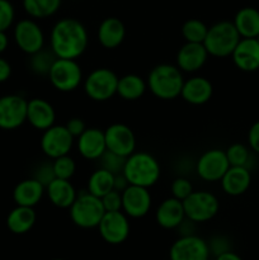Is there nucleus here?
I'll return each mask as SVG.
<instances>
[{"label":"nucleus","mask_w":259,"mask_h":260,"mask_svg":"<svg viewBox=\"0 0 259 260\" xmlns=\"http://www.w3.org/2000/svg\"><path fill=\"white\" fill-rule=\"evenodd\" d=\"M248 142L250 149L256 154H259V121L251 124V127L249 128Z\"/></svg>","instance_id":"nucleus-43"},{"label":"nucleus","mask_w":259,"mask_h":260,"mask_svg":"<svg viewBox=\"0 0 259 260\" xmlns=\"http://www.w3.org/2000/svg\"><path fill=\"white\" fill-rule=\"evenodd\" d=\"M183 80L182 70L178 66L161 63L150 71L147 85L156 98L163 101H172L182 93Z\"/></svg>","instance_id":"nucleus-2"},{"label":"nucleus","mask_w":259,"mask_h":260,"mask_svg":"<svg viewBox=\"0 0 259 260\" xmlns=\"http://www.w3.org/2000/svg\"><path fill=\"white\" fill-rule=\"evenodd\" d=\"M53 260H63V259H53Z\"/></svg>","instance_id":"nucleus-48"},{"label":"nucleus","mask_w":259,"mask_h":260,"mask_svg":"<svg viewBox=\"0 0 259 260\" xmlns=\"http://www.w3.org/2000/svg\"><path fill=\"white\" fill-rule=\"evenodd\" d=\"M28 102L23 96L9 94L0 98V128L15 129L27 121Z\"/></svg>","instance_id":"nucleus-9"},{"label":"nucleus","mask_w":259,"mask_h":260,"mask_svg":"<svg viewBox=\"0 0 259 260\" xmlns=\"http://www.w3.org/2000/svg\"><path fill=\"white\" fill-rule=\"evenodd\" d=\"M155 218H156L157 225L163 229L172 230V229L179 228L182 222H184L185 218L183 202L174 197L167 198L157 207Z\"/></svg>","instance_id":"nucleus-19"},{"label":"nucleus","mask_w":259,"mask_h":260,"mask_svg":"<svg viewBox=\"0 0 259 260\" xmlns=\"http://www.w3.org/2000/svg\"><path fill=\"white\" fill-rule=\"evenodd\" d=\"M66 128L69 129L73 137H79L84 131L86 129L85 123L81 118H78V117H74V118H70L68 121V123L65 124Z\"/></svg>","instance_id":"nucleus-42"},{"label":"nucleus","mask_w":259,"mask_h":260,"mask_svg":"<svg viewBox=\"0 0 259 260\" xmlns=\"http://www.w3.org/2000/svg\"><path fill=\"white\" fill-rule=\"evenodd\" d=\"M88 47V33L79 20H58L51 32V50L58 58L75 60Z\"/></svg>","instance_id":"nucleus-1"},{"label":"nucleus","mask_w":259,"mask_h":260,"mask_svg":"<svg viewBox=\"0 0 259 260\" xmlns=\"http://www.w3.org/2000/svg\"><path fill=\"white\" fill-rule=\"evenodd\" d=\"M61 0H23L25 12L35 18H47L60 7Z\"/></svg>","instance_id":"nucleus-31"},{"label":"nucleus","mask_w":259,"mask_h":260,"mask_svg":"<svg viewBox=\"0 0 259 260\" xmlns=\"http://www.w3.org/2000/svg\"><path fill=\"white\" fill-rule=\"evenodd\" d=\"M14 19V9L8 0H0V32H5Z\"/></svg>","instance_id":"nucleus-39"},{"label":"nucleus","mask_w":259,"mask_h":260,"mask_svg":"<svg viewBox=\"0 0 259 260\" xmlns=\"http://www.w3.org/2000/svg\"><path fill=\"white\" fill-rule=\"evenodd\" d=\"M151 196L147 188L130 184L122 192V210L132 218H141L150 211Z\"/></svg>","instance_id":"nucleus-15"},{"label":"nucleus","mask_w":259,"mask_h":260,"mask_svg":"<svg viewBox=\"0 0 259 260\" xmlns=\"http://www.w3.org/2000/svg\"><path fill=\"white\" fill-rule=\"evenodd\" d=\"M99 159L102 160V168H103V169L108 170L112 174L117 175L123 173V168L124 164H126L127 157L119 156V155L113 154V152L106 150V152H104Z\"/></svg>","instance_id":"nucleus-36"},{"label":"nucleus","mask_w":259,"mask_h":260,"mask_svg":"<svg viewBox=\"0 0 259 260\" xmlns=\"http://www.w3.org/2000/svg\"><path fill=\"white\" fill-rule=\"evenodd\" d=\"M193 192V185L185 178H177L172 184L173 197L179 201H184Z\"/></svg>","instance_id":"nucleus-37"},{"label":"nucleus","mask_w":259,"mask_h":260,"mask_svg":"<svg viewBox=\"0 0 259 260\" xmlns=\"http://www.w3.org/2000/svg\"><path fill=\"white\" fill-rule=\"evenodd\" d=\"M118 76L107 68L95 69L85 79L84 89L86 95L95 102H106L117 94Z\"/></svg>","instance_id":"nucleus-7"},{"label":"nucleus","mask_w":259,"mask_h":260,"mask_svg":"<svg viewBox=\"0 0 259 260\" xmlns=\"http://www.w3.org/2000/svg\"><path fill=\"white\" fill-rule=\"evenodd\" d=\"M230 167H245L249 169V160H250V152L246 146L243 144H234L226 150Z\"/></svg>","instance_id":"nucleus-34"},{"label":"nucleus","mask_w":259,"mask_h":260,"mask_svg":"<svg viewBox=\"0 0 259 260\" xmlns=\"http://www.w3.org/2000/svg\"><path fill=\"white\" fill-rule=\"evenodd\" d=\"M36 215L33 207H24V206H17L9 212L7 217V226L10 233L23 235V234L30 231L35 226Z\"/></svg>","instance_id":"nucleus-27"},{"label":"nucleus","mask_w":259,"mask_h":260,"mask_svg":"<svg viewBox=\"0 0 259 260\" xmlns=\"http://www.w3.org/2000/svg\"><path fill=\"white\" fill-rule=\"evenodd\" d=\"M213 93V86L208 79L202 76H195L189 80L184 81L182 88V98L187 103L193 106H201L207 103Z\"/></svg>","instance_id":"nucleus-21"},{"label":"nucleus","mask_w":259,"mask_h":260,"mask_svg":"<svg viewBox=\"0 0 259 260\" xmlns=\"http://www.w3.org/2000/svg\"><path fill=\"white\" fill-rule=\"evenodd\" d=\"M210 248L203 239L196 235H184L170 248V260H208Z\"/></svg>","instance_id":"nucleus-14"},{"label":"nucleus","mask_w":259,"mask_h":260,"mask_svg":"<svg viewBox=\"0 0 259 260\" xmlns=\"http://www.w3.org/2000/svg\"><path fill=\"white\" fill-rule=\"evenodd\" d=\"M123 175L131 185L149 188L160 178V165L147 152H134L126 159Z\"/></svg>","instance_id":"nucleus-3"},{"label":"nucleus","mask_w":259,"mask_h":260,"mask_svg":"<svg viewBox=\"0 0 259 260\" xmlns=\"http://www.w3.org/2000/svg\"><path fill=\"white\" fill-rule=\"evenodd\" d=\"M46 188H47L48 200L58 208H70L78 196L74 185L66 179L56 178Z\"/></svg>","instance_id":"nucleus-26"},{"label":"nucleus","mask_w":259,"mask_h":260,"mask_svg":"<svg viewBox=\"0 0 259 260\" xmlns=\"http://www.w3.org/2000/svg\"><path fill=\"white\" fill-rule=\"evenodd\" d=\"M104 213L106 210L101 198L89 192L76 196V200L70 207L71 221L81 229L98 228Z\"/></svg>","instance_id":"nucleus-5"},{"label":"nucleus","mask_w":259,"mask_h":260,"mask_svg":"<svg viewBox=\"0 0 259 260\" xmlns=\"http://www.w3.org/2000/svg\"><path fill=\"white\" fill-rule=\"evenodd\" d=\"M112 189H114V174H112L108 170L101 168L95 170L89 178L88 192L95 197L102 198Z\"/></svg>","instance_id":"nucleus-30"},{"label":"nucleus","mask_w":259,"mask_h":260,"mask_svg":"<svg viewBox=\"0 0 259 260\" xmlns=\"http://www.w3.org/2000/svg\"><path fill=\"white\" fill-rule=\"evenodd\" d=\"M45 192V185L41 184L37 179H25L15 185L13 190V200L17 206L35 207L40 203Z\"/></svg>","instance_id":"nucleus-24"},{"label":"nucleus","mask_w":259,"mask_h":260,"mask_svg":"<svg viewBox=\"0 0 259 260\" xmlns=\"http://www.w3.org/2000/svg\"><path fill=\"white\" fill-rule=\"evenodd\" d=\"M32 58H30V69L37 75H48L50 74L51 68H52L53 62L57 60V56L53 53V51H46L40 50L38 52L33 53Z\"/></svg>","instance_id":"nucleus-32"},{"label":"nucleus","mask_w":259,"mask_h":260,"mask_svg":"<svg viewBox=\"0 0 259 260\" xmlns=\"http://www.w3.org/2000/svg\"><path fill=\"white\" fill-rule=\"evenodd\" d=\"M126 28L118 18H107L101 23L98 29V40L104 48L113 50L124 40Z\"/></svg>","instance_id":"nucleus-25"},{"label":"nucleus","mask_w":259,"mask_h":260,"mask_svg":"<svg viewBox=\"0 0 259 260\" xmlns=\"http://www.w3.org/2000/svg\"><path fill=\"white\" fill-rule=\"evenodd\" d=\"M99 234L106 243L118 245L126 241L130 235V222L121 211L106 212L98 225Z\"/></svg>","instance_id":"nucleus-10"},{"label":"nucleus","mask_w":259,"mask_h":260,"mask_svg":"<svg viewBox=\"0 0 259 260\" xmlns=\"http://www.w3.org/2000/svg\"><path fill=\"white\" fill-rule=\"evenodd\" d=\"M208 28L203 22L198 19H189L183 24L182 35L187 42L203 43L207 36Z\"/></svg>","instance_id":"nucleus-33"},{"label":"nucleus","mask_w":259,"mask_h":260,"mask_svg":"<svg viewBox=\"0 0 259 260\" xmlns=\"http://www.w3.org/2000/svg\"><path fill=\"white\" fill-rule=\"evenodd\" d=\"M8 43H9V41H8V37L7 35H5V32H0V53H3L5 50H7Z\"/></svg>","instance_id":"nucleus-46"},{"label":"nucleus","mask_w":259,"mask_h":260,"mask_svg":"<svg viewBox=\"0 0 259 260\" xmlns=\"http://www.w3.org/2000/svg\"><path fill=\"white\" fill-rule=\"evenodd\" d=\"M48 78L53 88L57 89L58 91L68 93L75 90L80 85L83 74L80 66L76 63L75 60L57 57L51 68Z\"/></svg>","instance_id":"nucleus-8"},{"label":"nucleus","mask_w":259,"mask_h":260,"mask_svg":"<svg viewBox=\"0 0 259 260\" xmlns=\"http://www.w3.org/2000/svg\"><path fill=\"white\" fill-rule=\"evenodd\" d=\"M101 200L106 212L122 210V193L118 192V190L112 189L111 192L104 194Z\"/></svg>","instance_id":"nucleus-38"},{"label":"nucleus","mask_w":259,"mask_h":260,"mask_svg":"<svg viewBox=\"0 0 259 260\" xmlns=\"http://www.w3.org/2000/svg\"><path fill=\"white\" fill-rule=\"evenodd\" d=\"M79 152L88 160H96L106 152V137L104 132L98 128H86L79 136Z\"/></svg>","instance_id":"nucleus-20"},{"label":"nucleus","mask_w":259,"mask_h":260,"mask_svg":"<svg viewBox=\"0 0 259 260\" xmlns=\"http://www.w3.org/2000/svg\"><path fill=\"white\" fill-rule=\"evenodd\" d=\"M207 56L208 52L203 43L187 42L178 51L177 65L182 71L195 73L205 65Z\"/></svg>","instance_id":"nucleus-18"},{"label":"nucleus","mask_w":259,"mask_h":260,"mask_svg":"<svg viewBox=\"0 0 259 260\" xmlns=\"http://www.w3.org/2000/svg\"><path fill=\"white\" fill-rule=\"evenodd\" d=\"M35 179H37L41 184H43L45 187H47L53 179H56V175L53 173V167L52 164H43L38 168L37 173L35 175Z\"/></svg>","instance_id":"nucleus-40"},{"label":"nucleus","mask_w":259,"mask_h":260,"mask_svg":"<svg viewBox=\"0 0 259 260\" xmlns=\"http://www.w3.org/2000/svg\"><path fill=\"white\" fill-rule=\"evenodd\" d=\"M55 118V109L47 101L41 98H35L28 102L27 121L35 128L46 131L51 126H53Z\"/></svg>","instance_id":"nucleus-22"},{"label":"nucleus","mask_w":259,"mask_h":260,"mask_svg":"<svg viewBox=\"0 0 259 260\" xmlns=\"http://www.w3.org/2000/svg\"><path fill=\"white\" fill-rule=\"evenodd\" d=\"M251 183L250 170L245 167H230L221 178V185L226 194L238 197L249 189Z\"/></svg>","instance_id":"nucleus-23"},{"label":"nucleus","mask_w":259,"mask_h":260,"mask_svg":"<svg viewBox=\"0 0 259 260\" xmlns=\"http://www.w3.org/2000/svg\"><path fill=\"white\" fill-rule=\"evenodd\" d=\"M240 40L241 37L234 23L220 22L208 28L203 45L208 55L215 57H228L233 55Z\"/></svg>","instance_id":"nucleus-4"},{"label":"nucleus","mask_w":259,"mask_h":260,"mask_svg":"<svg viewBox=\"0 0 259 260\" xmlns=\"http://www.w3.org/2000/svg\"><path fill=\"white\" fill-rule=\"evenodd\" d=\"M14 38L18 47L28 55H33L42 50L45 43V37L40 25L28 19L20 20L15 25Z\"/></svg>","instance_id":"nucleus-16"},{"label":"nucleus","mask_w":259,"mask_h":260,"mask_svg":"<svg viewBox=\"0 0 259 260\" xmlns=\"http://www.w3.org/2000/svg\"><path fill=\"white\" fill-rule=\"evenodd\" d=\"M230 168L226 152L222 150L212 149L206 151L198 159L196 170L197 174L206 182H217L225 175Z\"/></svg>","instance_id":"nucleus-12"},{"label":"nucleus","mask_w":259,"mask_h":260,"mask_svg":"<svg viewBox=\"0 0 259 260\" xmlns=\"http://www.w3.org/2000/svg\"><path fill=\"white\" fill-rule=\"evenodd\" d=\"M216 260H243V259H241V256H239L236 253L229 250L216 256Z\"/></svg>","instance_id":"nucleus-45"},{"label":"nucleus","mask_w":259,"mask_h":260,"mask_svg":"<svg viewBox=\"0 0 259 260\" xmlns=\"http://www.w3.org/2000/svg\"><path fill=\"white\" fill-rule=\"evenodd\" d=\"M255 40H256V41H258V43H259V35H258V36H256V37H255Z\"/></svg>","instance_id":"nucleus-47"},{"label":"nucleus","mask_w":259,"mask_h":260,"mask_svg":"<svg viewBox=\"0 0 259 260\" xmlns=\"http://www.w3.org/2000/svg\"><path fill=\"white\" fill-rule=\"evenodd\" d=\"M234 25L241 38H255L259 35V10L251 7L243 8L236 13Z\"/></svg>","instance_id":"nucleus-28"},{"label":"nucleus","mask_w":259,"mask_h":260,"mask_svg":"<svg viewBox=\"0 0 259 260\" xmlns=\"http://www.w3.org/2000/svg\"><path fill=\"white\" fill-rule=\"evenodd\" d=\"M231 56L239 70L245 73L259 70V43L255 38H241Z\"/></svg>","instance_id":"nucleus-17"},{"label":"nucleus","mask_w":259,"mask_h":260,"mask_svg":"<svg viewBox=\"0 0 259 260\" xmlns=\"http://www.w3.org/2000/svg\"><path fill=\"white\" fill-rule=\"evenodd\" d=\"M183 202L185 217L192 222H206L215 217L220 208L216 196L205 190H193Z\"/></svg>","instance_id":"nucleus-6"},{"label":"nucleus","mask_w":259,"mask_h":260,"mask_svg":"<svg viewBox=\"0 0 259 260\" xmlns=\"http://www.w3.org/2000/svg\"><path fill=\"white\" fill-rule=\"evenodd\" d=\"M52 167L53 173H55L56 178H58V179L69 180L76 170L75 161L70 156H68V155H63V156H60L53 160Z\"/></svg>","instance_id":"nucleus-35"},{"label":"nucleus","mask_w":259,"mask_h":260,"mask_svg":"<svg viewBox=\"0 0 259 260\" xmlns=\"http://www.w3.org/2000/svg\"><path fill=\"white\" fill-rule=\"evenodd\" d=\"M107 150L119 156L128 157L136 147V137L132 129L123 123L111 124L104 131Z\"/></svg>","instance_id":"nucleus-13"},{"label":"nucleus","mask_w":259,"mask_h":260,"mask_svg":"<svg viewBox=\"0 0 259 260\" xmlns=\"http://www.w3.org/2000/svg\"><path fill=\"white\" fill-rule=\"evenodd\" d=\"M74 137L66 126H51L41 139V149L46 156L51 159L68 155L73 147Z\"/></svg>","instance_id":"nucleus-11"},{"label":"nucleus","mask_w":259,"mask_h":260,"mask_svg":"<svg viewBox=\"0 0 259 260\" xmlns=\"http://www.w3.org/2000/svg\"><path fill=\"white\" fill-rule=\"evenodd\" d=\"M208 248H210L211 253H213L217 256L220 255V254L225 253V251L230 250V243H229V240L225 236H216V238L211 241Z\"/></svg>","instance_id":"nucleus-41"},{"label":"nucleus","mask_w":259,"mask_h":260,"mask_svg":"<svg viewBox=\"0 0 259 260\" xmlns=\"http://www.w3.org/2000/svg\"><path fill=\"white\" fill-rule=\"evenodd\" d=\"M10 74H12V68H10V63L7 60L0 57V83H4L8 79L10 78Z\"/></svg>","instance_id":"nucleus-44"},{"label":"nucleus","mask_w":259,"mask_h":260,"mask_svg":"<svg viewBox=\"0 0 259 260\" xmlns=\"http://www.w3.org/2000/svg\"><path fill=\"white\" fill-rule=\"evenodd\" d=\"M145 90H146V83L141 76L128 74L118 79L117 94L124 101H137L144 95Z\"/></svg>","instance_id":"nucleus-29"}]
</instances>
